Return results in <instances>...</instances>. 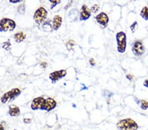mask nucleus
Here are the masks:
<instances>
[{
    "label": "nucleus",
    "instance_id": "f257e3e1",
    "mask_svg": "<svg viewBox=\"0 0 148 130\" xmlns=\"http://www.w3.org/2000/svg\"><path fill=\"white\" fill-rule=\"evenodd\" d=\"M116 126L119 130H138L139 128L137 123L131 118L119 120Z\"/></svg>",
    "mask_w": 148,
    "mask_h": 130
},
{
    "label": "nucleus",
    "instance_id": "4468645a",
    "mask_svg": "<svg viewBox=\"0 0 148 130\" xmlns=\"http://www.w3.org/2000/svg\"><path fill=\"white\" fill-rule=\"evenodd\" d=\"M26 37H27V35H26V34L23 32L21 31L16 32L14 35V40L17 44L21 43V42H23L26 39Z\"/></svg>",
    "mask_w": 148,
    "mask_h": 130
},
{
    "label": "nucleus",
    "instance_id": "0eeeda50",
    "mask_svg": "<svg viewBox=\"0 0 148 130\" xmlns=\"http://www.w3.org/2000/svg\"><path fill=\"white\" fill-rule=\"evenodd\" d=\"M66 75V70H57L50 73L49 76V79L51 80V82L54 84V83L57 82L61 79L63 78L64 77H65Z\"/></svg>",
    "mask_w": 148,
    "mask_h": 130
},
{
    "label": "nucleus",
    "instance_id": "f8f14e48",
    "mask_svg": "<svg viewBox=\"0 0 148 130\" xmlns=\"http://www.w3.org/2000/svg\"><path fill=\"white\" fill-rule=\"evenodd\" d=\"M62 22H63V19L60 15H56L54 16L52 20L51 24V28L53 30H57L59 28L61 27L62 25Z\"/></svg>",
    "mask_w": 148,
    "mask_h": 130
},
{
    "label": "nucleus",
    "instance_id": "20e7f679",
    "mask_svg": "<svg viewBox=\"0 0 148 130\" xmlns=\"http://www.w3.org/2000/svg\"><path fill=\"white\" fill-rule=\"evenodd\" d=\"M117 51L120 53H125L126 48V35L124 32H119L116 35Z\"/></svg>",
    "mask_w": 148,
    "mask_h": 130
},
{
    "label": "nucleus",
    "instance_id": "a211bd4d",
    "mask_svg": "<svg viewBox=\"0 0 148 130\" xmlns=\"http://www.w3.org/2000/svg\"><path fill=\"white\" fill-rule=\"evenodd\" d=\"M49 2L51 3V9H53L54 7H56L57 5L61 3V1L60 0H49Z\"/></svg>",
    "mask_w": 148,
    "mask_h": 130
},
{
    "label": "nucleus",
    "instance_id": "423d86ee",
    "mask_svg": "<svg viewBox=\"0 0 148 130\" xmlns=\"http://www.w3.org/2000/svg\"><path fill=\"white\" fill-rule=\"evenodd\" d=\"M132 51L134 55L136 56H140L143 55L145 53V49L141 40H136L134 42L132 47Z\"/></svg>",
    "mask_w": 148,
    "mask_h": 130
},
{
    "label": "nucleus",
    "instance_id": "a878e982",
    "mask_svg": "<svg viewBox=\"0 0 148 130\" xmlns=\"http://www.w3.org/2000/svg\"><path fill=\"white\" fill-rule=\"evenodd\" d=\"M9 2L11 3H20L21 2V0H10Z\"/></svg>",
    "mask_w": 148,
    "mask_h": 130
},
{
    "label": "nucleus",
    "instance_id": "aec40b11",
    "mask_svg": "<svg viewBox=\"0 0 148 130\" xmlns=\"http://www.w3.org/2000/svg\"><path fill=\"white\" fill-rule=\"evenodd\" d=\"M18 12L19 13L21 14H24L25 13V5L23 4V5H19V7L17 9Z\"/></svg>",
    "mask_w": 148,
    "mask_h": 130
},
{
    "label": "nucleus",
    "instance_id": "4be33fe9",
    "mask_svg": "<svg viewBox=\"0 0 148 130\" xmlns=\"http://www.w3.org/2000/svg\"><path fill=\"white\" fill-rule=\"evenodd\" d=\"M137 27H138V22H136V21H135V22H134L132 25L130 26V29H131V30H132V33H134L135 32Z\"/></svg>",
    "mask_w": 148,
    "mask_h": 130
},
{
    "label": "nucleus",
    "instance_id": "c85d7f7f",
    "mask_svg": "<svg viewBox=\"0 0 148 130\" xmlns=\"http://www.w3.org/2000/svg\"><path fill=\"white\" fill-rule=\"evenodd\" d=\"M0 130H5L4 127L2 124H0Z\"/></svg>",
    "mask_w": 148,
    "mask_h": 130
},
{
    "label": "nucleus",
    "instance_id": "7ed1b4c3",
    "mask_svg": "<svg viewBox=\"0 0 148 130\" xmlns=\"http://www.w3.org/2000/svg\"><path fill=\"white\" fill-rule=\"evenodd\" d=\"M21 91L18 88H13L11 90L5 93L1 97V102L3 104H6L13 100L20 95Z\"/></svg>",
    "mask_w": 148,
    "mask_h": 130
},
{
    "label": "nucleus",
    "instance_id": "6e6552de",
    "mask_svg": "<svg viewBox=\"0 0 148 130\" xmlns=\"http://www.w3.org/2000/svg\"><path fill=\"white\" fill-rule=\"evenodd\" d=\"M97 22L99 24L100 26H101L103 28H105L107 27L109 23V16L104 12H101L98 14L95 17Z\"/></svg>",
    "mask_w": 148,
    "mask_h": 130
},
{
    "label": "nucleus",
    "instance_id": "cd10ccee",
    "mask_svg": "<svg viewBox=\"0 0 148 130\" xmlns=\"http://www.w3.org/2000/svg\"><path fill=\"white\" fill-rule=\"evenodd\" d=\"M144 86L146 87H148V79L145 80L144 82Z\"/></svg>",
    "mask_w": 148,
    "mask_h": 130
},
{
    "label": "nucleus",
    "instance_id": "5701e85b",
    "mask_svg": "<svg viewBox=\"0 0 148 130\" xmlns=\"http://www.w3.org/2000/svg\"><path fill=\"white\" fill-rule=\"evenodd\" d=\"M23 122L26 124H30L31 122H32V119H31V118H25V119L23 120Z\"/></svg>",
    "mask_w": 148,
    "mask_h": 130
},
{
    "label": "nucleus",
    "instance_id": "f03ea898",
    "mask_svg": "<svg viewBox=\"0 0 148 130\" xmlns=\"http://www.w3.org/2000/svg\"><path fill=\"white\" fill-rule=\"evenodd\" d=\"M16 22L9 18H3L0 20V32H12L15 29Z\"/></svg>",
    "mask_w": 148,
    "mask_h": 130
},
{
    "label": "nucleus",
    "instance_id": "2eb2a0df",
    "mask_svg": "<svg viewBox=\"0 0 148 130\" xmlns=\"http://www.w3.org/2000/svg\"><path fill=\"white\" fill-rule=\"evenodd\" d=\"M140 16L145 20H148V6H145L140 11Z\"/></svg>",
    "mask_w": 148,
    "mask_h": 130
},
{
    "label": "nucleus",
    "instance_id": "9b49d317",
    "mask_svg": "<svg viewBox=\"0 0 148 130\" xmlns=\"http://www.w3.org/2000/svg\"><path fill=\"white\" fill-rule=\"evenodd\" d=\"M92 13L91 10L88 8V7L86 5H83L82 8H81L80 11V20L84 21L86 20L91 16Z\"/></svg>",
    "mask_w": 148,
    "mask_h": 130
},
{
    "label": "nucleus",
    "instance_id": "39448f33",
    "mask_svg": "<svg viewBox=\"0 0 148 130\" xmlns=\"http://www.w3.org/2000/svg\"><path fill=\"white\" fill-rule=\"evenodd\" d=\"M47 16V11L44 7H40L36 9L33 16V18L35 22L38 25H41L44 23L46 20Z\"/></svg>",
    "mask_w": 148,
    "mask_h": 130
},
{
    "label": "nucleus",
    "instance_id": "ddd939ff",
    "mask_svg": "<svg viewBox=\"0 0 148 130\" xmlns=\"http://www.w3.org/2000/svg\"><path fill=\"white\" fill-rule=\"evenodd\" d=\"M8 114L11 117H16L18 116L21 114V110L17 106L11 105L9 107Z\"/></svg>",
    "mask_w": 148,
    "mask_h": 130
},
{
    "label": "nucleus",
    "instance_id": "1a4fd4ad",
    "mask_svg": "<svg viewBox=\"0 0 148 130\" xmlns=\"http://www.w3.org/2000/svg\"><path fill=\"white\" fill-rule=\"evenodd\" d=\"M57 106V102L54 99L49 97L45 100L44 106L42 108V110H45L46 112H50L53 110Z\"/></svg>",
    "mask_w": 148,
    "mask_h": 130
},
{
    "label": "nucleus",
    "instance_id": "412c9836",
    "mask_svg": "<svg viewBox=\"0 0 148 130\" xmlns=\"http://www.w3.org/2000/svg\"><path fill=\"white\" fill-rule=\"evenodd\" d=\"M90 10H91V12L92 11L94 13H97L99 10V7L98 5H92L91 9H90Z\"/></svg>",
    "mask_w": 148,
    "mask_h": 130
},
{
    "label": "nucleus",
    "instance_id": "9d476101",
    "mask_svg": "<svg viewBox=\"0 0 148 130\" xmlns=\"http://www.w3.org/2000/svg\"><path fill=\"white\" fill-rule=\"evenodd\" d=\"M45 100L46 99L43 97H38L34 99L31 103V108L33 110H41L44 106Z\"/></svg>",
    "mask_w": 148,
    "mask_h": 130
},
{
    "label": "nucleus",
    "instance_id": "393cba45",
    "mask_svg": "<svg viewBox=\"0 0 148 130\" xmlns=\"http://www.w3.org/2000/svg\"><path fill=\"white\" fill-rule=\"evenodd\" d=\"M89 63L90 64V65H92V66H95V61L93 58H91L90 59Z\"/></svg>",
    "mask_w": 148,
    "mask_h": 130
},
{
    "label": "nucleus",
    "instance_id": "f3484780",
    "mask_svg": "<svg viewBox=\"0 0 148 130\" xmlns=\"http://www.w3.org/2000/svg\"><path fill=\"white\" fill-rule=\"evenodd\" d=\"M2 47L6 51H10L11 49V44L10 43V40L8 39L7 42H5L2 45Z\"/></svg>",
    "mask_w": 148,
    "mask_h": 130
},
{
    "label": "nucleus",
    "instance_id": "b1692460",
    "mask_svg": "<svg viewBox=\"0 0 148 130\" xmlns=\"http://www.w3.org/2000/svg\"><path fill=\"white\" fill-rule=\"evenodd\" d=\"M40 67L43 68H46L47 67V63L46 62H42L40 63Z\"/></svg>",
    "mask_w": 148,
    "mask_h": 130
},
{
    "label": "nucleus",
    "instance_id": "dca6fc26",
    "mask_svg": "<svg viewBox=\"0 0 148 130\" xmlns=\"http://www.w3.org/2000/svg\"><path fill=\"white\" fill-rule=\"evenodd\" d=\"M76 45V42L73 39H70L66 43V47L69 51L72 50L73 49V47Z\"/></svg>",
    "mask_w": 148,
    "mask_h": 130
},
{
    "label": "nucleus",
    "instance_id": "bb28decb",
    "mask_svg": "<svg viewBox=\"0 0 148 130\" xmlns=\"http://www.w3.org/2000/svg\"><path fill=\"white\" fill-rule=\"evenodd\" d=\"M126 78H127L129 80H132V79H133V77H132V76L131 75V74H128V75H126Z\"/></svg>",
    "mask_w": 148,
    "mask_h": 130
},
{
    "label": "nucleus",
    "instance_id": "6ab92c4d",
    "mask_svg": "<svg viewBox=\"0 0 148 130\" xmlns=\"http://www.w3.org/2000/svg\"><path fill=\"white\" fill-rule=\"evenodd\" d=\"M141 108L142 110H146L148 108V101L145 100L141 101Z\"/></svg>",
    "mask_w": 148,
    "mask_h": 130
}]
</instances>
